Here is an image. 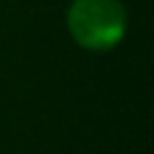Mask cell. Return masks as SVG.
<instances>
[{
    "instance_id": "1",
    "label": "cell",
    "mask_w": 154,
    "mask_h": 154,
    "mask_svg": "<svg viewBox=\"0 0 154 154\" xmlns=\"http://www.w3.org/2000/svg\"><path fill=\"white\" fill-rule=\"evenodd\" d=\"M74 40L89 51L116 47L127 30V15L118 0H74L68 11Z\"/></svg>"
}]
</instances>
